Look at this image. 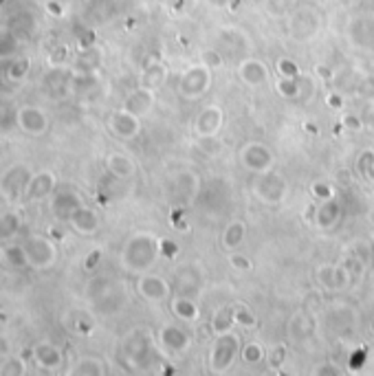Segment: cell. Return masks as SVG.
<instances>
[{
    "label": "cell",
    "instance_id": "cell-50",
    "mask_svg": "<svg viewBox=\"0 0 374 376\" xmlns=\"http://www.w3.org/2000/svg\"><path fill=\"white\" fill-rule=\"evenodd\" d=\"M201 64H205V67L212 69V71H221L225 67V60H223L221 53H218V51H203Z\"/></svg>",
    "mask_w": 374,
    "mask_h": 376
},
{
    "label": "cell",
    "instance_id": "cell-5",
    "mask_svg": "<svg viewBox=\"0 0 374 376\" xmlns=\"http://www.w3.org/2000/svg\"><path fill=\"white\" fill-rule=\"evenodd\" d=\"M33 172L29 170V165L24 163H14L0 174V196L7 203H18L27 194V185L31 180Z\"/></svg>",
    "mask_w": 374,
    "mask_h": 376
},
{
    "label": "cell",
    "instance_id": "cell-33",
    "mask_svg": "<svg viewBox=\"0 0 374 376\" xmlns=\"http://www.w3.org/2000/svg\"><path fill=\"white\" fill-rule=\"evenodd\" d=\"M275 88L284 99H302L304 90L308 88V82L304 77H280Z\"/></svg>",
    "mask_w": 374,
    "mask_h": 376
},
{
    "label": "cell",
    "instance_id": "cell-45",
    "mask_svg": "<svg viewBox=\"0 0 374 376\" xmlns=\"http://www.w3.org/2000/svg\"><path fill=\"white\" fill-rule=\"evenodd\" d=\"M27 374V363H24L20 357H11L3 363L0 368V376H22Z\"/></svg>",
    "mask_w": 374,
    "mask_h": 376
},
{
    "label": "cell",
    "instance_id": "cell-2",
    "mask_svg": "<svg viewBox=\"0 0 374 376\" xmlns=\"http://www.w3.org/2000/svg\"><path fill=\"white\" fill-rule=\"evenodd\" d=\"M124 359L126 363L137 372L150 370L157 363V345L150 330L137 328L124 339Z\"/></svg>",
    "mask_w": 374,
    "mask_h": 376
},
{
    "label": "cell",
    "instance_id": "cell-19",
    "mask_svg": "<svg viewBox=\"0 0 374 376\" xmlns=\"http://www.w3.org/2000/svg\"><path fill=\"white\" fill-rule=\"evenodd\" d=\"M319 27H321V20L313 9L295 11L291 18V24H289L291 35L295 40H308V37H313L319 31Z\"/></svg>",
    "mask_w": 374,
    "mask_h": 376
},
{
    "label": "cell",
    "instance_id": "cell-25",
    "mask_svg": "<svg viewBox=\"0 0 374 376\" xmlns=\"http://www.w3.org/2000/svg\"><path fill=\"white\" fill-rule=\"evenodd\" d=\"M33 361H35L42 370L53 372V370H60V368L64 366V354H62V350H60L56 343L40 341V343L33 348Z\"/></svg>",
    "mask_w": 374,
    "mask_h": 376
},
{
    "label": "cell",
    "instance_id": "cell-30",
    "mask_svg": "<svg viewBox=\"0 0 374 376\" xmlns=\"http://www.w3.org/2000/svg\"><path fill=\"white\" fill-rule=\"evenodd\" d=\"M165 82H167V67L159 60H152L150 64H146V69L141 71L139 77V86H146L150 90H159Z\"/></svg>",
    "mask_w": 374,
    "mask_h": 376
},
{
    "label": "cell",
    "instance_id": "cell-26",
    "mask_svg": "<svg viewBox=\"0 0 374 376\" xmlns=\"http://www.w3.org/2000/svg\"><path fill=\"white\" fill-rule=\"evenodd\" d=\"M69 225L73 227L75 233H80V236H93V233L99 231V216L95 210H90V207L84 205L69 218Z\"/></svg>",
    "mask_w": 374,
    "mask_h": 376
},
{
    "label": "cell",
    "instance_id": "cell-12",
    "mask_svg": "<svg viewBox=\"0 0 374 376\" xmlns=\"http://www.w3.org/2000/svg\"><path fill=\"white\" fill-rule=\"evenodd\" d=\"M157 341L167 354H185L192 345V336L187 330L176 326V323H165V326L159 330Z\"/></svg>",
    "mask_w": 374,
    "mask_h": 376
},
{
    "label": "cell",
    "instance_id": "cell-43",
    "mask_svg": "<svg viewBox=\"0 0 374 376\" xmlns=\"http://www.w3.org/2000/svg\"><path fill=\"white\" fill-rule=\"evenodd\" d=\"M234 315H236V326L242 330H249L257 326V317L255 313L244 304H234Z\"/></svg>",
    "mask_w": 374,
    "mask_h": 376
},
{
    "label": "cell",
    "instance_id": "cell-47",
    "mask_svg": "<svg viewBox=\"0 0 374 376\" xmlns=\"http://www.w3.org/2000/svg\"><path fill=\"white\" fill-rule=\"evenodd\" d=\"M287 361V348L284 345H273L271 350H266V363L271 368H282Z\"/></svg>",
    "mask_w": 374,
    "mask_h": 376
},
{
    "label": "cell",
    "instance_id": "cell-11",
    "mask_svg": "<svg viewBox=\"0 0 374 376\" xmlns=\"http://www.w3.org/2000/svg\"><path fill=\"white\" fill-rule=\"evenodd\" d=\"M317 282L319 287H324L326 291H332V293H339L343 289H348L352 284L350 280V273H348V268L343 266V262H328V264H321L317 271Z\"/></svg>",
    "mask_w": 374,
    "mask_h": 376
},
{
    "label": "cell",
    "instance_id": "cell-48",
    "mask_svg": "<svg viewBox=\"0 0 374 376\" xmlns=\"http://www.w3.org/2000/svg\"><path fill=\"white\" fill-rule=\"evenodd\" d=\"M73 330L77 334L93 332V319L88 317V313H73Z\"/></svg>",
    "mask_w": 374,
    "mask_h": 376
},
{
    "label": "cell",
    "instance_id": "cell-15",
    "mask_svg": "<svg viewBox=\"0 0 374 376\" xmlns=\"http://www.w3.org/2000/svg\"><path fill=\"white\" fill-rule=\"evenodd\" d=\"M137 293L144 297V300L157 304V302H165L172 293V287L167 284L161 275L154 273H141L137 280Z\"/></svg>",
    "mask_w": 374,
    "mask_h": 376
},
{
    "label": "cell",
    "instance_id": "cell-61",
    "mask_svg": "<svg viewBox=\"0 0 374 376\" xmlns=\"http://www.w3.org/2000/svg\"><path fill=\"white\" fill-rule=\"evenodd\" d=\"M207 3H210L212 7H216V9H223V7L229 5V0H207Z\"/></svg>",
    "mask_w": 374,
    "mask_h": 376
},
{
    "label": "cell",
    "instance_id": "cell-17",
    "mask_svg": "<svg viewBox=\"0 0 374 376\" xmlns=\"http://www.w3.org/2000/svg\"><path fill=\"white\" fill-rule=\"evenodd\" d=\"M51 214H53V218L62 220V223H69V218L80 210V207H84V200L77 191L73 189H62V191H56L53 196H51Z\"/></svg>",
    "mask_w": 374,
    "mask_h": 376
},
{
    "label": "cell",
    "instance_id": "cell-29",
    "mask_svg": "<svg viewBox=\"0 0 374 376\" xmlns=\"http://www.w3.org/2000/svg\"><path fill=\"white\" fill-rule=\"evenodd\" d=\"M313 334V319L306 310H298L289 321V339L293 343H304Z\"/></svg>",
    "mask_w": 374,
    "mask_h": 376
},
{
    "label": "cell",
    "instance_id": "cell-7",
    "mask_svg": "<svg viewBox=\"0 0 374 376\" xmlns=\"http://www.w3.org/2000/svg\"><path fill=\"white\" fill-rule=\"evenodd\" d=\"M24 251H27L29 257V266L35 271H46L56 264L58 260V249L56 244L51 242L46 236H40V233H33L27 240L22 242Z\"/></svg>",
    "mask_w": 374,
    "mask_h": 376
},
{
    "label": "cell",
    "instance_id": "cell-14",
    "mask_svg": "<svg viewBox=\"0 0 374 376\" xmlns=\"http://www.w3.org/2000/svg\"><path fill=\"white\" fill-rule=\"evenodd\" d=\"M73 75H75V71H71V69L53 67L51 71H46V75H44L42 90H44L46 95L56 97V99L69 95V93H73Z\"/></svg>",
    "mask_w": 374,
    "mask_h": 376
},
{
    "label": "cell",
    "instance_id": "cell-28",
    "mask_svg": "<svg viewBox=\"0 0 374 376\" xmlns=\"http://www.w3.org/2000/svg\"><path fill=\"white\" fill-rule=\"evenodd\" d=\"M201 275L194 266H183L176 271V282H174V291L176 295H185V297H196L201 291Z\"/></svg>",
    "mask_w": 374,
    "mask_h": 376
},
{
    "label": "cell",
    "instance_id": "cell-4",
    "mask_svg": "<svg viewBox=\"0 0 374 376\" xmlns=\"http://www.w3.org/2000/svg\"><path fill=\"white\" fill-rule=\"evenodd\" d=\"M240 350H242V343H240L238 332L227 330V332L216 334L210 350V370L218 374L227 372L240 357Z\"/></svg>",
    "mask_w": 374,
    "mask_h": 376
},
{
    "label": "cell",
    "instance_id": "cell-40",
    "mask_svg": "<svg viewBox=\"0 0 374 376\" xmlns=\"http://www.w3.org/2000/svg\"><path fill=\"white\" fill-rule=\"evenodd\" d=\"M14 126H18V110L9 99L0 97V135H7Z\"/></svg>",
    "mask_w": 374,
    "mask_h": 376
},
{
    "label": "cell",
    "instance_id": "cell-41",
    "mask_svg": "<svg viewBox=\"0 0 374 376\" xmlns=\"http://www.w3.org/2000/svg\"><path fill=\"white\" fill-rule=\"evenodd\" d=\"M240 357H242L244 363H247V366H260V363L266 361V350L257 341H249V343L242 345Z\"/></svg>",
    "mask_w": 374,
    "mask_h": 376
},
{
    "label": "cell",
    "instance_id": "cell-53",
    "mask_svg": "<svg viewBox=\"0 0 374 376\" xmlns=\"http://www.w3.org/2000/svg\"><path fill=\"white\" fill-rule=\"evenodd\" d=\"M339 123L346 128V130H350V133H359V130H364V121H361V117H357L355 112H343L341 114V119Z\"/></svg>",
    "mask_w": 374,
    "mask_h": 376
},
{
    "label": "cell",
    "instance_id": "cell-18",
    "mask_svg": "<svg viewBox=\"0 0 374 376\" xmlns=\"http://www.w3.org/2000/svg\"><path fill=\"white\" fill-rule=\"evenodd\" d=\"M223 121H225V112L221 106H216V103L205 106L194 117V135L196 137H214L221 133Z\"/></svg>",
    "mask_w": 374,
    "mask_h": 376
},
{
    "label": "cell",
    "instance_id": "cell-38",
    "mask_svg": "<svg viewBox=\"0 0 374 376\" xmlns=\"http://www.w3.org/2000/svg\"><path fill=\"white\" fill-rule=\"evenodd\" d=\"M29 71H31V60L29 58H11L9 60V67H7V71H5V75H7V80L9 82H22L24 77L29 75Z\"/></svg>",
    "mask_w": 374,
    "mask_h": 376
},
{
    "label": "cell",
    "instance_id": "cell-51",
    "mask_svg": "<svg viewBox=\"0 0 374 376\" xmlns=\"http://www.w3.org/2000/svg\"><path fill=\"white\" fill-rule=\"evenodd\" d=\"M229 264L231 268H236L240 271V273H247V271H251V260H249V255H244V253H238V251H231L229 255Z\"/></svg>",
    "mask_w": 374,
    "mask_h": 376
},
{
    "label": "cell",
    "instance_id": "cell-34",
    "mask_svg": "<svg viewBox=\"0 0 374 376\" xmlns=\"http://www.w3.org/2000/svg\"><path fill=\"white\" fill-rule=\"evenodd\" d=\"M69 374L71 376H101V374H106V366H104V361L97 357H84L73 363Z\"/></svg>",
    "mask_w": 374,
    "mask_h": 376
},
{
    "label": "cell",
    "instance_id": "cell-49",
    "mask_svg": "<svg viewBox=\"0 0 374 376\" xmlns=\"http://www.w3.org/2000/svg\"><path fill=\"white\" fill-rule=\"evenodd\" d=\"M357 170H359V174H364V176L374 174V150L361 152V157L357 159Z\"/></svg>",
    "mask_w": 374,
    "mask_h": 376
},
{
    "label": "cell",
    "instance_id": "cell-58",
    "mask_svg": "<svg viewBox=\"0 0 374 376\" xmlns=\"http://www.w3.org/2000/svg\"><path fill=\"white\" fill-rule=\"evenodd\" d=\"M11 354V343L5 334H0V357H9Z\"/></svg>",
    "mask_w": 374,
    "mask_h": 376
},
{
    "label": "cell",
    "instance_id": "cell-23",
    "mask_svg": "<svg viewBox=\"0 0 374 376\" xmlns=\"http://www.w3.org/2000/svg\"><path fill=\"white\" fill-rule=\"evenodd\" d=\"M238 75L240 80L247 84V86H253V88H260V86H266L269 80H271V73L266 69V64L255 60V58H249V60H242L240 67H238Z\"/></svg>",
    "mask_w": 374,
    "mask_h": 376
},
{
    "label": "cell",
    "instance_id": "cell-16",
    "mask_svg": "<svg viewBox=\"0 0 374 376\" xmlns=\"http://www.w3.org/2000/svg\"><path fill=\"white\" fill-rule=\"evenodd\" d=\"M56 187H58V178L51 170H42V172H35L29 180L27 185V194H24V198L29 203H42L46 198H51L56 194Z\"/></svg>",
    "mask_w": 374,
    "mask_h": 376
},
{
    "label": "cell",
    "instance_id": "cell-56",
    "mask_svg": "<svg viewBox=\"0 0 374 376\" xmlns=\"http://www.w3.org/2000/svg\"><path fill=\"white\" fill-rule=\"evenodd\" d=\"M326 103L330 108H343V93H339V90H334V93H330L326 97Z\"/></svg>",
    "mask_w": 374,
    "mask_h": 376
},
{
    "label": "cell",
    "instance_id": "cell-35",
    "mask_svg": "<svg viewBox=\"0 0 374 376\" xmlns=\"http://www.w3.org/2000/svg\"><path fill=\"white\" fill-rule=\"evenodd\" d=\"M20 227H22V220L18 212L0 214V242H9L11 238H16Z\"/></svg>",
    "mask_w": 374,
    "mask_h": 376
},
{
    "label": "cell",
    "instance_id": "cell-44",
    "mask_svg": "<svg viewBox=\"0 0 374 376\" xmlns=\"http://www.w3.org/2000/svg\"><path fill=\"white\" fill-rule=\"evenodd\" d=\"M311 194L315 200H330V198H337V189H334L332 183H328V180H315V183L311 185Z\"/></svg>",
    "mask_w": 374,
    "mask_h": 376
},
{
    "label": "cell",
    "instance_id": "cell-37",
    "mask_svg": "<svg viewBox=\"0 0 374 376\" xmlns=\"http://www.w3.org/2000/svg\"><path fill=\"white\" fill-rule=\"evenodd\" d=\"M3 260L11 268H29V257L22 244H5L3 249Z\"/></svg>",
    "mask_w": 374,
    "mask_h": 376
},
{
    "label": "cell",
    "instance_id": "cell-46",
    "mask_svg": "<svg viewBox=\"0 0 374 376\" xmlns=\"http://www.w3.org/2000/svg\"><path fill=\"white\" fill-rule=\"evenodd\" d=\"M275 71L280 77H300V64L293 58H280L275 64Z\"/></svg>",
    "mask_w": 374,
    "mask_h": 376
},
{
    "label": "cell",
    "instance_id": "cell-10",
    "mask_svg": "<svg viewBox=\"0 0 374 376\" xmlns=\"http://www.w3.org/2000/svg\"><path fill=\"white\" fill-rule=\"evenodd\" d=\"M51 119L40 106H20L18 108V128L29 137H44L49 133Z\"/></svg>",
    "mask_w": 374,
    "mask_h": 376
},
{
    "label": "cell",
    "instance_id": "cell-27",
    "mask_svg": "<svg viewBox=\"0 0 374 376\" xmlns=\"http://www.w3.org/2000/svg\"><path fill=\"white\" fill-rule=\"evenodd\" d=\"M106 170L112 178H117V180H130L135 178L137 174V165L135 161L128 157V154L124 152H112L108 154V159H106Z\"/></svg>",
    "mask_w": 374,
    "mask_h": 376
},
{
    "label": "cell",
    "instance_id": "cell-36",
    "mask_svg": "<svg viewBox=\"0 0 374 376\" xmlns=\"http://www.w3.org/2000/svg\"><path fill=\"white\" fill-rule=\"evenodd\" d=\"M236 326V315H234V306H223L216 310V315L212 317V330L216 334L227 332V330H234Z\"/></svg>",
    "mask_w": 374,
    "mask_h": 376
},
{
    "label": "cell",
    "instance_id": "cell-31",
    "mask_svg": "<svg viewBox=\"0 0 374 376\" xmlns=\"http://www.w3.org/2000/svg\"><path fill=\"white\" fill-rule=\"evenodd\" d=\"M247 240V225L242 220H231L223 231V246L227 251H236Z\"/></svg>",
    "mask_w": 374,
    "mask_h": 376
},
{
    "label": "cell",
    "instance_id": "cell-60",
    "mask_svg": "<svg viewBox=\"0 0 374 376\" xmlns=\"http://www.w3.org/2000/svg\"><path fill=\"white\" fill-rule=\"evenodd\" d=\"M317 374H339V370L334 368V366H324V368H319Z\"/></svg>",
    "mask_w": 374,
    "mask_h": 376
},
{
    "label": "cell",
    "instance_id": "cell-6",
    "mask_svg": "<svg viewBox=\"0 0 374 376\" xmlns=\"http://www.w3.org/2000/svg\"><path fill=\"white\" fill-rule=\"evenodd\" d=\"M253 194L262 203L275 207L280 203H284L287 194H289V183H287V178L282 174H278L275 170H269V172H262V174H255Z\"/></svg>",
    "mask_w": 374,
    "mask_h": 376
},
{
    "label": "cell",
    "instance_id": "cell-59",
    "mask_svg": "<svg viewBox=\"0 0 374 376\" xmlns=\"http://www.w3.org/2000/svg\"><path fill=\"white\" fill-rule=\"evenodd\" d=\"M46 9H49L53 16H62V7H60L58 3H53V0H51V3H46Z\"/></svg>",
    "mask_w": 374,
    "mask_h": 376
},
{
    "label": "cell",
    "instance_id": "cell-52",
    "mask_svg": "<svg viewBox=\"0 0 374 376\" xmlns=\"http://www.w3.org/2000/svg\"><path fill=\"white\" fill-rule=\"evenodd\" d=\"M343 266L348 268V273H350V280L352 282H359L361 277H364V262L359 260V257H346L343 260Z\"/></svg>",
    "mask_w": 374,
    "mask_h": 376
},
{
    "label": "cell",
    "instance_id": "cell-24",
    "mask_svg": "<svg viewBox=\"0 0 374 376\" xmlns=\"http://www.w3.org/2000/svg\"><path fill=\"white\" fill-rule=\"evenodd\" d=\"M124 108L144 119V117L150 114V110L154 108V90H150L146 86H137L133 93H128V97L124 99Z\"/></svg>",
    "mask_w": 374,
    "mask_h": 376
},
{
    "label": "cell",
    "instance_id": "cell-39",
    "mask_svg": "<svg viewBox=\"0 0 374 376\" xmlns=\"http://www.w3.org/2000/svg\"><path fill=\"white\" fill-rule=\"evenodd\" d=\"M20 40L14 29H0V60H11L16 55Z\"/></svg>",
    "mask_w": 374,
    "mask_h": 376
},
{
    "label": "cell",
    "instance_id": "cell-62",
    "mask_svg": "<svg viewBox=\"0 0 374 376\" xmlns=\"http://www.w3.org/2000/svg\"><path fill=\"white\" fill-rule=\"evenodd\" d=\"M366 126L370 128V130L374 133V108L370 110V114H368V121H366Z\"/></svg>",
    "mask_w": 374,
    "mask_h": 376
},
{
    "label": "cell",
    "instance_id": "cell-21",
    "mask_svg": "<svg viewBox=\"0 0 374 376\" xmlns=\"http://www.w3.org/2000/svg\"><path fill=\"white\" fill-rule=\"evenodd\" d=\"M172 191H174V198L183 205L194 203L198 191H201V180L194 172H178L174 176V183H172Z\"/></svg>",
    "mask_w": 374,
    "mask_h": 376
},
{
    "label": "cell",
    "instance_id": "cell-1",
    "mask_svg": "<svg viewBox=\"0 0 374 376\" xmlns=\"http://www.w3.org/2000/svg\"><path fill=\"white\" fill-rule=\"evenodd\" d=\"M161 257L159 251V238H154L152 233H135L126 240L124 249H121V264L124 268H128L130 273H146L148 268L154 266Z\"/></svg>",
    "mask_w": 374,
    "mask_h": 376
},
{
    "label": "cell",
    "instance_id": "cell-9",
    "mask_svg": "<svg viewBox=\"0 0 374 376\" xmlns=\"http://www.w3.org/2000/svg\"><path fill=\"white\" fill-rule=\"evenodd\" d=\"M212 86V69H207L205 64H196L189 67L183 77L178 82V93L185 99H201Z\"/></svg>",
    "mask_w": 374,
    "mask_h": 376
},
{
    "label": "cell",
    "instance_id": "cell-32",
    "mask_svg": "<svg viewBox=\"0 0 374 376\" xmlns=\"http://www.w3.org/2000/svg\"><path fill=\"white\" fill-rule=\"evenodd\" d=\"M172 313L180 321H196L201 317V308L196 304L194 297H185V295H176L172 300Z\"/></svg>",
    "mask_w": 374,
    "mask_h": 376
},
{
    "label": "cell",
    "instance_id": "cell-42",
    "mask_svg": "<svg viewBox=\"0 0 374 376\" xmlns=\"http://www.w3.org/2000/svg\"><path fill=\"white\" fill-rule=\"evenodd\" d=\"M196 148L205 154V157H221L223 150H225V144L221 139H218V135L214 137H196Z\"/></svg>",
    "mask_w": 374,
    "mask_h": 376
},
{
    "label": "cell",
    "instance_id": "cell-55",
    "mask_svg": "<svg viewBox=\"0 0 374 376\" xmlns=\"http://www.w3.org/2000/svg\"><path fill=\"white\" fill-rule=\"evenodd\" d=\"M101 262V249H90L84 257V268L86 271H95Z\"/></svg>",
    "mask_w": 374,
    "mask_h": 376
},
{
    "label": "cell",
    "instance_id": "cell-13",
    "mask_svg": "<svg viewBox=\"0 0 374 376\" xmlns=\"http://www.w3.org/2000/svg\"><path fill=\"white\" fill-rule=\"evenodd\" d=\"M108 126H110L112 135L124 139V141L137 139L141 135V117L133 114L130 110H126V108L114 110L110 114V119H108Z\"/></svg>",
    "mask_w": 374,
    "mask_h": 376
},
{
    "label": "cell",
    "instance_id": "cell-8",
    "mask_svg": "<svg viewBox=\"0 0 374 376\" xmlns=\"http://www.w3.org/2000/svg\"><path fill=\"white\" fill-rule=\"evenodd\" d=\"M240 163L247 172L262 174V172L273 170L275 154L266 144H260V141H249V144H244L240 150Z\"/></svg>",
    "mask_w": 374,
    "mask_h": 376
},
{
    "label": "cell",
    "instance_id": "cell-54",
    "mask_svg": "<svg viewBox=\"0 0 374 376\" xmlns=\"http://www.w3.org/2000/svg\"><path fill=\"white\" fill-rule=\"evenodd\" d=\"M159 251H161V257H165V260H174V257H178V244L170 238H161Z\"/></svg>",
    "mask_w": 374,
    "mask_h": 376
},
{
    "label": "cell",
    "instance_id": "cell-20",
    "mask_svg": "<svg viewBox=\"0 0 374 376\" xmlns=\"http://www.w3.org/2000/svg\"><path fill=\"white\" fill-rule=\"evenodd\" d=\"M341 214H343V207L337 198H330V200H321L317 205V210L313 214V225L319 229V231H330L339 225L341 220Z\"/></svg>",
    "mask_w": 374,
    "mask_h": 376
},
{
    "label": "cell",
    "instance_id": "cell-3",
    "mask_svg": "<svg viewBox=\"0 0 374 376\" xmlns=\"http://www.w3.org/2000/svg\"><path fill=\"white\" fill-rule=\"evenodd\" d=\"M88 297H90V302H93L97 313L104 315V317L117 315L119 310L126 306V302H128L126 291L119 287V284H114L110 280H104V277H97V280L90 282Z\"/></svg>",
    "mask_w": 374,
    "mask_h": 376
},
{
    "label": "cell",
    "instance_id": "cell-57",
    "mask_svg": "<svg viewBox=\"0 0 374 376\" xmlns=\"http://www.w3.org/2000/svg\"><path fill=\"white\" fill-rule=\"evenodd\" d=\"M364 361H366V352H364V350H357V357L352 354V359H350V368L361 370V368H364Z\"/></svg>",
    "mask_w": 374,
    "mask_h": 376
},
{
    "label": "cell",
    "instance_id": "cell-22",
    "mask_svg": "<svg viewBox=\"0 0 374 376\" xmlns=\"http://www.w3.org/2000/svg\"><path fill=\"white\" fill-rule=\"evenodd\" d=\"M348 37L359 49H374V16H359L348 27Z\"/></svg>",
    "mask_w": 374,
    "mask_h": 376
}]
</instances>
